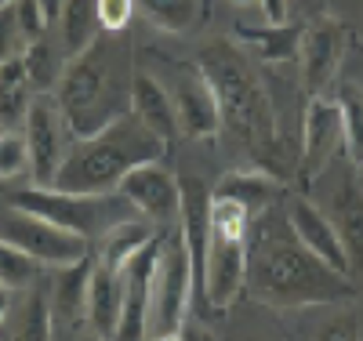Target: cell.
<instances>
[{
	"instance_id": "obj_14",
	"label": "cell",
	"mask_w": 363,
	"mask_h": 341,
	"mask_svg": "<svg viewBox=\"0 0 363 341\" xmlns=\"http://www.w3.org/2000/svg\"><path fill=\"white\" fill-rule=\"evenodd\" d=\"M342 145V109L338 99L313 95L306 102V120H301V174L316 178L330 157Z\"/></svg>"
},
{
	"instance_id": "obj_2",
	"label": "cell",
	"mask_w": 363,
	"mask_h": 341,
	"mask_svg": "<svg viewBox=\"0 0 363 341\" xmlns=\"http://www.w3.org/2000/svg\"><path fill=\"white\" fill-rule=\"evenodd\" d=\"M196 66L207 77V84L215 87V99L222 109V128H229L236 135V142H244L255 152V160H262L265 171H272L277 167V149H280L277 109H272L258 77L247 69L244 55L229 40H218L200 51Z\"/></svg>"
},
{
	"instance_id": "obj_27",
	"label": "cell",
	"mask_w": 363,
	"mask_h": 341,
	"mask_svg": "<svg viewBox=\"0 0 363 341\" xmlns=\"http://www.w3.org/2000/svg\"><path fill=\"white\" fill-rule=\"evenodd\" d=\"M135 8L164 33H186L200 15V0H135Z\"/></svg>"
},
{
	"instance_id": "obj_28",
	"label": "cell",
	"mask_w": 363,
	"mask_h": 341,
	"mask_svg": "<svg viewBox=\"0 0 363 341\" xmlns=\"http://www.w3.org/2000/svg\"><path fill=\"white\" fill-rule=\"evenodd\" d=\"M40 262L37 258H29L22 247H15L11 240L0 236V284H4L8 291H26V287H33L37 284V276H40Z\"/></svg>"
},
{
	"instance_id": "obj_18",
	"label": "cell",
	"mask_w": 363,
	"mask_h": 341,
	"mask_svg": "<svg viewBox=\"0 0 363 341\" xmlns=\"http://www.w3.org/2000/svg\"><path fill=\"white\" fill-rule=\"evenodd\" d=\"M218 200H233V203H240L251 218H258V214H265V211H272V203H277V196H280V181L272 178V171H265V167H251V171H229L215 189Z\"/></svg>"
},
{
	"instance_id": "obj_26",
	"label": "cell",
	"mask_w": 363,
	"mask_h": 341,
	"mask_svg": "<svg viewBox=\"0 0 363 341\" xmlns=\"http://www.w3.org/2000/svg\"><path fill=\"white\" fill-rule=\"evenodd\" d=\"M338 109H342V149L349 164L363 167V91L356 84H345L338 91Z\"/></svg>"
},
{
	"instance_id": "obj_1",
	"label": "cell",
	"mask_w": 363,
	"mask_h": 341,
	"mask_svg": "<svg viewBox=\"0 0 363 341\" xmlns=\"http://www.w3.org/2000/svg\"><path fill=\"white\" fill-rule=\"evenodd\" d=\"M247 291L272 308L342 305L356 298L352 276L323 265L287 225V214H258L247 236Z\"/></svg>"
},
{
	"instance_id": "obj_30",
	"label": "cell",
	"mask_w": 363,
	"mask_h": 341,
	"mask_svg": "<svg viewBox=\"0 0 363 341\" xmlns=\"http://www.w3.org/2000/svg\"><path fill=\"white\" fill-rule=\"evenodd\" d=\"M26 33H22V26H18V11H15V0L11 4L0 8V62H8V58H18L26 51Z\"/></svg>"
},
{
	"instance_id": "obj_37",
	"label": "cell",
	"mask_w": 363,
	"mask_h": 341,
	"mask_svg": "<svg viewBox=\"0 0 363 341\" xmlns=\"http://www.w3.org/2000/svg\"><path fill=\"white\" fill-rule=\"evenodd\" d=\"M8 313H11V298H8V287L0 284V327L8 323Z\"/></svg>"
},
{
	"instance_id": "obj_33",
	"label": "cell",
	"mask_w": 363,
	"mask_h": 341,
	"mask_svg": "<svg viewBox=\"0 0 363 341\" xmlns=\"http://www.w3.org/2000/svg\"><path fill=\"white\" fill-rule=\"evenodd\" d=\"M15 11H18V26H22L26 40H40L48 33V18L37 0H15Z\"/></svg>"
},
{
	"instance_id": "obj_3",
	"label": "cell",
	"mask_w": 363,
	"mask_h": 341,
	"mask_svg": "<svg viewBox=\"0 0 363 341\" xmlns=\"http://www.w3.org/2000/svg\"><path fill=\"white\" fill-rule=\"evenodd\" d=\"M164 152L167 142L128 109L124 116L106 123L99 135L77 138L51 185L66 193H116L128 171L149 160H164Z\"/></svg>"
},
{
	"instance_id": "obj_11",
	"label": "cell",
	"mask_w": 363,
	"mask_h": 341,
	"mask_svg": "<svg viewBox=\"0 0 363 341\" xmlns=\"http://www.w3.org/2000/svg\"><path fill=\"white\" fill-rule=\"evenodd\" d=\"M345 37H349V29L335 15H320L301 29L298 58H301V84H306L309 99L323 95L335 84V77L342 69V58H345Z\"/></svg>"
},
{
	"instance_id": "obj_15",
	"label": "cell",
	"mask_w": 363,
	"mask_h": 341,
	"mask_svg": "<svg viewBox=\"0 0 363 341\" xmlns=\"http://www.w3.org/2000/svg\"><path fill=\"white\" fill-rule=\"evenodd\" d=\"M91 272H95V255H87L73 265L55 269V280L48 291L51 301V320H55V334H77L80 327H87V291H91Z\"/></svg>"
},
{
	"instance_id": "obj_7",
	"label": "cell",
	"mask_w": 363,
	"mask_h": 341,
	"mask_svg": "<svg viewBox=\"0 0 363 341\" xmlns=\"http://www.w3.org/2000/svg\"><path fill=\"white\" fill-rule=\"evenodd\" d=\"M196 269L189 258V247L182 240L178 225L160 233V258L153 269V291H149V341H178L189 323Z\"/></svg>"
},
{
	"instance_id": "obj_25",
	"label": "cell",
	"mask_w": 363,
	"mask_h": 341,
	"mask_svg": "<svg viewBox=\"0 0 363 341\" xmlns=\"http://www.w3.org/2000/svg\"><path fill=\"white\" fill-rule=\"evenodd\" d=\"M301 29L306 26H269V29H240V37L258 47V58L265 62H287L301 47Z\"/></svg>"
},
{
	"instance_id": "obj_16",
	"label": "cell",
	"mask_w": 363,
	"mask_h": 341,
	"mask_svg": "<svg viewBox=\"0 0 363 341\" xmlns=\"http://www.w3.org/2000/svg\"><path fill=\"white\" fill-rule=\"evenodd\" d=\"M120 308H124V272L109 269L95 258V272H91V291H87V327L91 334H99L113 341Z\"/></svg>"
},
{
	"instance_id": "obj_21",
	"label": "cell",
	"mask_w": 363,
	"mask_h": 341,
	"mask_svg": "<svg viewBox=\"0 0 363 341\" xmlns=\"http://www.w3.org/2000/svg\"><path fill=\"white\" fill-rule=\"evenodd\" d=\"M157 240V225L153 222H145V218H131L124 225H116L113 233H106L99 240V262L109 265V269H124L145 243H153Z\"/></svg>"
},
{
	"instance_id": "obj_9",
	"label": "cell",
	"mask_w": 363,
	"mask_h": 341,
	"mask_svg": "<svg viewBox=\"0 0 363 341\" xmlns=\"http://www.w3.org/2000/svg\"><path fill=\"white\" fill-rule=\"evenodd\" d=\"M22 135L29 145V160H33V185H51L58 167L66 160V116L58 109L55 95H37L22 120Z\"/></svg>"
},
{
	"instance_id": "obj_41",
	"label": "cell",
	"mask_w": 363,
	"mask_h": 341,
	"mask_svg": "<svg viewBox=\"0 0 363 341\" xmlns=\"http://www.w3.org/2000/svg\"><path fill=\"white\" fill-rule=\"evenodd\" d=\"M4 4H11V0H0V8H4Z\"/></svg>"
},
{
	"instance_id": "obj_5",
	"label": "cell",
	"mask_w": 363,
	"mask_h": 341,
	"mask_svg": "<svg viewBox=\"0 0 363 341\" xmlns=\"http://www.w3.org/2000/svg\"><path fill=\"white\" fill-rule=\"evenodd\" d=\"M11 207H18L26 214H37V218L66 229V233H77L91 243H99L116 225L142 218L135 211V203L120 193H66V189H55V185L15 189Z\"/></svg>"
},
{
	"instance_id": "obj_24",
	"label": "cell",
	"mask_w": 363,
	"mask_h": 341,
	"mask_svg": "<svg viewBox=\"0 0 363 341\" xmlns=\"http://www.w3.org/2000/svg\"><path fill=\"white\" fill-rule=\"evenodd\" d=\"M22 62H26L29 84H33V91H40V95H51V91L58 87V80H62V73H66L62 55H58V44H55L48 33H44L40 40H29V44H26Z\"/></svg>"
},
{
	"instance_id": "obj_12",
	"label": "cell",
	"mask_w": 363,
	"mask_h": 341,
	"mask_svg": "<svg viewBox=\"0 0 363 341\" xmlns=\"http://www.w3.org/2000/svg\"><path fill=\"white\" fill-rule=\"evenodd\" d=\"M171 102H174V120L178 131L189 138H215L222 128V109L215 99V87L207 84L200 66H178L171 80Z\"/></svg>"
},
{
	"instance_id": "obj_17",
	"label": "cell",
	"mask_w": 363,
	"mask_h": 341,
	"mask_svg": "<svg viewBox=\"0 0 363 341\" xmlns=\"http://www.w3.org/2000/svg\"><path fill=\"white\" fill-rule=\"evenodd\" d=\"M131 113L145 123L149 131H157L167 145H171V138L178 135L171 91H167L164 80H157V77H149V73H135V77H131Z\"/></svg>"
},
{
	"instance_id": "obj_36",
	"label": "cell",
	"mask_w": 363,
	"mask_h": 341,
	"mask_svg": "<svg viewBox=\"0 0 363 341\" xmlns=\"http://www.w3.org/2000/svg\"><path fill=\"white\" fill-rule=\"evenodd\" d=\"M37 4L44 8V18H48V26H58V15H62L66 0H37Z\"/></svg>"
},
{
	"instance_id": "obj_34",
	"label": "cell",
	"mask_w": 363,
	"mask_h": 341,
	"mask_svg": "<svg viewBox=\"0 0 363 341\" xmlns=\"http://www.w3.org/2000/svg\"><path fill=\"white\" fill-rule=\"evenodd\" d=\"M258 8L265 15L269 26H284L287 22V11H291V0H258Z\"/></svg>"
},
{
	"instance_id": "obj_40",
	"label": "cell",
	"mask_w": 363,
	"mask_h": 341,
	"mask_svg": "<svg viewBox=\"0 0 363 341\" xmlns=\"http://www.w3.org/2000/svg\"><path fill=\"white\" fill-rule=\"evenodd\" d=\"M0 138H4V123H0Z\"/></svg>"
},
{
	"instance_id": "obj_22",
	"label": "cell",
	"mask_w": 363,
	"mask_h": 341,
	"mask_svg": "<svg viewBox=\"0 0 363 341\" xmlns=\"http://www.w3.org/2000/svg\"><path fill=\"white\" fill-rule=\"evenodd\" d=\"M33 99H37V95H33V84H29V77H26L22 55L0 62V123L8 128V123L26 120Z\"/></svg>"
},
{
	"instance_id": "obj_8",
	"label": "cell",
	"mask_w": 363,
	"mask_h": 341,
	"mask_svg": "<svg viewBox=\"0 0 363 341\" xmlns=\"http://www.w3.org/2000/svg\"><path fill=\"white\" fill-rule=\"evenodd\" d=\"M0 236L11 240L15 247H22L29 258H37L48 269H62V265H73L87 255H95L91 251V240H84L77 233H66V229L37 218V214H26L18 207L0 214Z\"/></svg>"
},
{
	"instance_id": "obj_39",
	"label": "cell",
	"mask_w": 363,
	"mask_h": 341,
	"mask_svg": "<svg viewBox=\"0 0 363 341\" xmlns=\"http://www.w3.org/2000/svg\"><path fill=\"white\" fill-rule=\"evenodd\" d=\"M80 341H106V337H99V334H87V337H80Z\"/></svg>"
},
{
	"instance_id": "obj_4",
	"label": "cell",
	"mask_w": 363,
	"mask_h": 341,
	"mask_svg": "<svg viewBox=\"0 0 363 341\" xmlns=\"http://www.w3.org/2000/svg\"><path fill=\"white\" fill-rule=\"evenodd\" d=\"M55 102L62 109L73 138L99 135L106 123H113L116 116H124L131 109V99L120 95V87L113 80L109 51H106L102 37L87 51H80L77 58L66 62V73L55 87Z\"/></svg>"
},
{
	"instance_id": "obj_10",
	"label": "cell",
	"mask_w": 363,
	"mask_h": 341,
	"mask_svg": "<svg viewBox=\"0 0 363 341\" xmlns=\"http://www.w3.org/2000/svg\"><path fill=\"white\" fill-rule=\"evenodd\" d=\"M120 196H128L135 203V211L145 222H153L157 229H171L178 225V207H182V181L171 167H164L160 160L138 164L135 171L124 174V181L116 185Z\"/></svg>"
},
{
	"instance_id": "obj_20",
	"label": "cell",
	"mask_w": 363,
	"mask_h": 341,
	"mask_svg": "<svg viewBox=\"0 0 363 341\" xmlns=\"http://www.w3.org/2000/svg\"><path fill=\"white\" fill-rule=\"evenodd\" d=\"M99 4L95 0H66L62 15H58V40H62L66 55L77 58L80 51H87L99 40Z\"/></svg>"
},
{
	"instance_id": "obj_6",
	"label": "cell",
	"mask_w": 363,
	"mask_h": 341,
	"mask_svg": "<svg viewBox=\"0 0 363 341\" xmlns=\"http://www.w3.org/2000/svg\"><path fill=\"white\" fill-rule=\"evenodd\" d=\"M251 222L255 218L240 203L211 196V236H207V255L200 269V291L211 308H229L247 291Z\"/></svg>"
},
{
	"instance_id": "obj_23",
	"label": "cell",
	"mask_w": 363,
	"mask_h": 341,
	"mask_svg": "<svg viewBox=\"0 0 363 341\" xmlns=\"http://www.w3.org/2000/svg\"><path fill=\"white\" fill-rule=\"evenodd\" d=\"M55 337V320H51V301L48 294L33 284L26 287V298L15 308L11 320V341H51Z\"/></svg>"
},
{
	"instance_id": "obj_38",
	"label": "cell",
	"mask_w": 363,
	"mask_h": 341,
	"mask_svg": "<svg viewBox=\"0 0 363 341\" xmlns=\"http://www.w3.org/2000/svg\"><path fill=\"white\" fill-rule=\"evenodd\" d=\"M229 4H236V8H244V4H258V0H229Z\"/></svg>"
},
{
	"instance_id": "obj_32",
	"label": "cell",
	"mask_w": 363,
	"mask_h": 341,
	"mask_svg": "<svg viewBox=\"0 0 363 341\" xmlns=\"http://www.w3.org/2000/svg\"><path fill=\"white\" fill-rule=\"evenodd\" d=\"M95 4H99V22L106 33H120L135 15V0H95Z\"/></svg>"
},
{
	"instance_id": "obj_13",
	"label": "cell",
	"mask_w": 363,
	"mask_h": 341,
	"mask_svg": "<svg viewBox=\"0 0 363 341\" xmlns=\"http://www.w3.org/2000/svg\"><path fill=\"white\" fill-rule=\"evenodd\" d=\"M284 214H287V225L294 229V236L306 243L323 265H330V269L342 272V276H356L352 272V262H349V251H345V243H342V233H338L335 218H330L327 211H320L309 200H291Z\"/></svg>"
},
{
	"instance_id": "obj_29",
	"label": "cell",
	"mask_w": 363,
	"mask_h": 341,
	"mask_svg": "<svg viewBox=\"0 0 363 341\" xmlns=\"http://www.w3.org/2000/svg\"><path fill=\"white\" fill-rule=\"evenodd\" d=\"M26 174H33V160H29L26 135L4 131V138H0V178L15 181V178H26Z\"/></svg>"
},
{
	"instance_id": "obj_19",
	"label": "cell",
	"mask_w": 363,
	"mask_h": 341,
	"mask_svg": "<svg viewBox=\"0 0 363 341\" xmlns=\"http://www.w3.org/2000/svg\"><path fill=\"white\" fill-rule=\"evenodd\" d=\"M335 225L342 233V243L349 251L352 272L363 269V185H356L352 174L342 178V185L335 189Z\"/></svg>"
},
{
	"instance_id": "obj_31",
	"label": "cell",
	"mask_w": 363,
	"mask_h": 341,
	"mask_svg": "<svg viewBox=\"0 0 363 341\" xmlns=\"http://www.w3.org/2000/svg\"><path fill=\"white\" fill-rule=\"evenodd\" d=\"M313 341H359L356 313H349V308H335V316L323 320V323L316 327Z\"/></svg>"
},
{
	"instance_id": "obj_35",
	"label": "cell",
	"mask_w": 363,
	"mask_h": 341,
	"mask_svg": "<svg viewBox=\"0 0 363 341\" xmlns=\"http://www.w3.org/2000/svg\"><path fill=\"white\" fill-rule=\"evenodd\" d=\"M178 341H218L215 334H211L203 323H186V330H182V337Z\"/></svg>"
}]
</instances>
